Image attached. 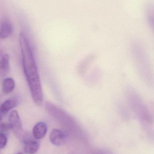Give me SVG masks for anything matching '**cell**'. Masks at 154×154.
Here are the masks:
<instances>
[{
	"instance_id": "cell-9",
	"label": "cell",
	"mask_w": 154,
	"mask_h": 154,
	"mask_svg": "<svg viewBox=\"0 0 154 154\" xmlns=\"http://www.w3.org/2000/svg\"><path fill=\"white\" fill-rule=\"evenodd\" d=\"M2 87L3 92L5 94H8L11 92L14 89L15 82L12 78H6L3 81Z\"/></svg>"
},
{
	"instance_id": "cell-6",
	"label": "cell",
	"mask_w": 154,
	"mask_h": 154,
	"mask_svg": "<svg viewBox=\"0 0 154 154\" xmlns=\"http://www.w3.org/2000/svg\"><path fill=\"white\" fill-rule=\"evenodd\" d=\"M19 100L16 97L8 99L5 101L0 106V112L2 114H5L14 108L18 105Z\"/></svg>"
},
{
	"instance_id": "cell-13",
	"label": "cell",
	"mask_w": 154,
	"mask_h": 154,
	"mask_svg": "<svg viewBox=\"0 0 154 154\" xmlns=\"http://www.w3.org/2000/svg\"><path fill=\"white\" fill-rule=\"evenodd\" d=\"M2 116H1V114H0V122H1V120H2Z\"/></svg>"
},
{
	"instance_id": "cell-5",
	"label": "cell",
	"mask_w": 154,
	"mask_h": 154,
	"mask_svg": "<svg viewBox=\"0 0 154 154\" xmlns=\"http://www.w3.org/2000/svg\"><path fill=\"white\" fill-rule=\"evenodd\" d=\"M10 56L5 54L3 55L0 60V78L6 76L10 71Z\"/></svg>"
},
{
	"instance_id": "cell-12",
	"label": "cell",
	"mask_w": 154,
	"mask_h": 154,
	"mask_svg": "<svg viewBox=\"0 0 154 154\" xmlns=\"http://www.w3.org/2000/svg\"><path fill=\"white\" fill-rule=\"evenodd\" d=\"M3 51L1 49H0V57H2V56Z\"/></svg>"
},
{
	"instance_id": "cell-1",
	"label": "cell",
	"mask_w": 154,
	"mask_h": 154,
	"mask_svg": "<svg viewBox=\"0 0 154 154\" xmlns=\"http://www.w3.org/2000/svg\"><path fill=\"white\" fill-rule=\"evenodd\" d=\"M19 42L22 59L24 72L33 100L40 106L43 102V92L35 59L30 46L23 33L19 35Z\"/></svg>"
},
{
	"instance_id": "cell-8",
	"label": "cell",
	"mask_w": 154,
	"mask_h": 154,
	"mask_svg": "<svg viewBox=\"0 0 154 154\" xmlns=\"http://www.w3.org/2000/svg\"><path fill=\"white\" fill-rule=\"evenodd\" d=\"M39 147V144L37 141H27L25 143L24 151L27 154H34L38 151Z\"/></svg>"
},
{
	"instance_id": "cell-2",
	"label": "cell",
	"mask_w": 154,
	"mask_h": 154,
	"mask_svg": "<svg viewBox=\"0 0 154 154\" xmlns=\"http://www.w3.org/2000/svg\"><path fill=\"white\" fill-rule=\"evenodd\" d=\"M9 124L14 135L19 140H23V130L20 116L16 110H13L11 112L9 115Z\"/></svg>"
},
{
	"instance_id": "cell-10",
	"label": "cell",
	"mask_w": 154,
	"mask_h": 154,
	"mask_svg": "<svg viewBox=\"0 0 154 154\" xmlns=\"http://www.w3.org/2000/svg\"><path fill=\"white\" fill-rule=\"evenodd\" d=\"M7 138L5 134L0 133V149H3L5 147L7 143Z\"/></svg>"
},
{
	"instance_id": "cell-4",
	"label": "cell",
	"mask_w": 154,
	"mask_h": 154,
	"mask_svg": "<svg viewBox=\"0 0 154 154\" xmlns=\"http://www.w3.org/2000/svg\"><path fill=\"white\" fill-rule=\"evenodd\" d=\"M47 125L44 122H39L33 129V135L35 139L39 140L45 137L47 132Z\"/></svg>"
},
{
	"instance_id": "cell-14",
	"label": "cell",
	"mask_w": 154,
	"mask_h": 154,
	"mask_svg": "<svg viewBox=\"0 0 154 154\" xmlns=\"http://www.w3.org/2000/svg\"><path fill=\"white\" fill-rule=\"evenodd\" d=\"M16 154H23L22 153L20 152V153H17Z\"/></svg>"
},
{
	"instance_id": "cell-11",
	"label": "cell",
	"mask_w": 154,
	"mask_h": 154,
	"mask_svg": "<svg viewBox=\"0 0 154 154\" xmlns=\"http://www.w3.org/2000/svg\"><path fill=\"white\" fill-rule=\"evenodd\" d=\"M11 126L9 124H6V123H3L0 125V130L3 132H5V131H8L11 130Z\"/></svg>"
},
{
	"instance_id": "cell-7",
	"label": "cell",
	"mask_w": 154,
	"mask_h": 154,
	"mask_svg": "<svg viewBox=\"0 0 154 154\" xmlns=\"http://www.w3.org/2000/svg\"><path fill=\"white\" fill-rule=\"evenodd\" d=\"M12 31V26L10 22H5L3 23L0 27V38H6L11 35Z\"/></svg>"
},
{
	"instance_id": "cell-3",
	"label": "cell",
	"mask_w": 154,
	"mask_h": 154,
	"mask_svg": "<svg viewBox=\"0 0 154 154\" xmlns=\"http://www.w3.org/2000/svg\"><path fill=\"white\" fill-rule=\"evenodd\" d=\"M67 136L64 131L54 128L50 134V140L52 144L56 146H60L65 143L67 141Z\"/></svg>"
}]
</instances>
